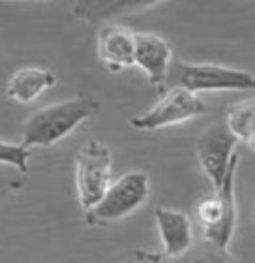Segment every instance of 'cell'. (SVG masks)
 <instances>
[{
  "label": "cell",
  "instance_id": "1",
  "mask_svg": "<svg viewBox=\"0 0 255 263\" xmlns=\"http://www.w3.org/2000/svg\"><path fill=\"white\" fill-rule=\"evenodd\" d=\"M98 113L100 102L90 96H77L42 107L25 122L21 145L27 151L32 147H53L54 143L62 141L77 126Z\"/></svg>",
  "mask_w": 255,
  "mask_h": 263
},
{
  "label": "cell",
  "instance_id": "2",
  "mask_svg": "<svg viewBox=\"0 0 255 263\" xmlns=\"http://www.w3.org/2000/svg\"><path fill=\"white\" fill-rule=\"evenodd\" d=\"M163 85L169 88H184L191 94L205 90H253L255 77L251 71L231 66L174 61L169 66Z\"/></svg>",
  "mask_w": 255,
  "mask_h": 263
},
{
  "label": "cell",
  "instance_id": "3",
  "mask_svg": "<svg viewBox=\"0 0 255 263\" xmlns=\"http://www.w3.org/2000/svg\"><path fill=\"white\" fill-rule=\"evenodd\" d=\"M150 196V179L145 171H128L109 184L103 197L87 211V224L107 226L135 213Z\"/></svg>",
  "mask_w": 255,
  "mask_h": 263
},
{
  "label": "cell",
  "instance_id": "4",
  "mask_svg": "<svg viewBox=\"0 0 255 263\" xmlns=\"http://www.w3.org/2000/svg\"><path fill=\"white\" fill-rule=\"evenodd\" d=\"M234 171H237V165L227 173L222 186L212 196L203 197L195 207L197 222L203 226L206 245L223 250V252H227L234 230H237Z\"/></svg>",
  "mask_w": 255,
  "mask_h": 263
},
{
  "label": "cell",
  "instance_id": "5",
  "mask_svg": "<svg viewBox=\"0 0 255 263\" xmlns=\"http://www.w3.org/2000/svg\"><path fill=\"white\" fill-rule=\"evenodd\" d=\"M113 154L98 139H88L75 156V186L79 205L87 213L103 197L111 184Z\"/></svg>",
  "mask_w": 255,
  "mask_h": 263
},
{
  "label": "cell",
  "instance_id": "6",
  "mask_svg": "<svg viewBox=\"0 0 255 263\" xmlns=\"http://www.w3.org/2000/svg\"><path fill=\"white\" fill-rule=\"evenodd\" d=\"M237 143L239 141L234 139L225 124L208 128L197 139V158L214 192L223 184L229 171L239 164V156L234 153Z\"/></svg>",
  "mask_w": 255,
  "mask_h": 263
},
{
  "label": "cell",
  "instance_id": "7",
  "mask_svg": "<svg viewBox=\"0 0 255 263\" xmlns=\"http://www.w3.org/2000/svg\"><path fill=\"white\" fill-rule=\"evenodd\" d=\"M205 111L206 105L197 94L188 92L184 88H169L167 94L156 105L141 115L133 117L130 124L135 130L152 132L171 124L191 121L195 117H201Z\"/></svg>",
  "mask_w": 255,
  "mask_h": 263
},
{
  "label": "cell",
  "instance_id": "8",
  "mask_svg": "<svg viewBox=\"0 0 255 263\" xmlns=\"http://www.w3.org/2000/svg\"><path fill=\"white\" fill-rule=\"evenodd\" d=\"M173 62L171 45L158 34H135L133 66L145 71L150 85L163 87L169 66Z\"/></svg>",
  "mask_w": 255,
  "mask_h": 263
},
{
  "label": "cell",
  "instance_id": "9",
  "mask_svg": "<svg viewBox=\"0 0 255 263\" xmlns=\"http://www.w3.org/2000/svg\"><path fill=\"white\" fill-rule=\"evenodd\" d=\"M154 216L165 258H179L193 247V228L188 214L174 209L156 207Z\"/></svg>",
  "mask_w": 255,
  "mask_h": 263
},
{
  "label": "cell",
  "instance_id": "10",
  "mask_svg": "<svg viewBox=\"0 0 255 263\" xmlns=\"http://www.w3.org/2000/svg\"><path fill=\"white\" fill-rule=\"evenodd\" d=\"M135 34L122 25H107L98 32V57L109 70L120 71L133 66Z\"/></svg>",
  "mask_w": 255,
  "mask_h": 263
},
{
  "label": "cell",
  "instance_id": "11",
  "mask_svg": "<svg viewBox=\"0 0 255 263\" xmlns=\"http://www.w3.org/2000/svg\"><path fill=\"white\" fill-rule=\"evenodd\" d=\"M56 85V76L53 71L38 68V66H27L17 70L8 79L6 85V96L19 104H32L40 98V94L49 90Z\"/></svg>",
  "mask_w": 255,
  "mask_h": 263
},
{
  "label": "cell",
  "instance_id": "12",
  "mask_svg": "<svg viewBox=\"0 0 255 263\" xmlns=\"http://www.w3.org/2000/svg\"><path fill=\"white\" fill-rule=\"evenodd\" d=\"M158 0H81L73 8V13L83 21H109L120 15L139 13L154 8Z\"/></svg>",
  "mask_w": 255,
  "mask_h": 263
},
{
  "label": "cell",
  "instance_id": "13",
  "mask_svg": "<svg viewBox=\"0 0 255 263\" xmlns=\"http://www.w3.org/2000/svg\"><path fill=\"white\" fill-rule=\"evenodd\" d=\"M227 130L233 134L237 141H244L248 145L255 141V102L253 98L242 100L231 105L223 122Z\"/></svg>",
  "mask_w": 255,
  "mask_h": 263
},
{
  "label": "cell",
  "instance_id": "14",
  "mask_svg": "<svg viewBox=\"0 0 255 263\" xmlns=\"http://www.w3.org/2000/svg\"><path fill=\"white\" fill-rule=\"evenodd\" d=\"M160 263H231V258L227 256V252L205 245L199 248L191 247L188 252L179 258H163Z\"/></svg>",
  "mask_w": 255,
  "mask_h": 263
},
{
  "label": "cell",
  "instance_id": "15",
  "mask_svg": "<svg viewBox=\"0 0 255 263\" xmlns=\"http://www.w3.org/2000/svg\"><path fill=\"white\" fill-rule=\"evenodd\" d=\"M28 158H30V153L23 147L21 143L0 141V165L11 167V170H15L17 173L27 175Z\"/></svg>",
  "mask_w": 255,
  "mask_h": 263
},
{
  "label": "cell",
  "instance_id": "16",
  "mask_svg": "<svg viewBox=\"0 0 255 263\" xmlns=\"http://www.w3.org/2000/svg\"><path fill=\"white\" fill-rule=\"evenodd\" d=\"M23 184H25V179L21 173H17L11 167L0 165V207L4 205L8 197L13 196L17 190H21Z\"/></svg>",
  "mask_w": 255,
  "mask_h": 263
},
{
  "label": "cell",
  "instance_id": "17",
  "mask_svg": "<svg viewBox=\"0 0 255 263\" xmlns=\"http://www.w3.org/2000/svg\"><path fill=\"white\" fill-rule=\"evenodd\" d=\"M165 258L163 254L158 252H148V250H130L126 252V256L120 261L114 263H160Z\"/></svg>",
  "mask_w": 255,
  "mask_h": 263
}]
</instances>
